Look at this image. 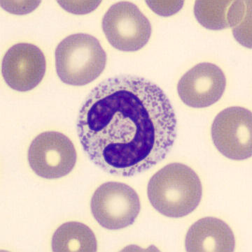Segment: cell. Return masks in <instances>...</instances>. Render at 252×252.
<instances>
[{
	"mask_svg": "<svg viewBox=\"0 0 252 252\" xmlns=\"http://www.w3.org/2000/svg\"><path fill=\"white\" fill-rule=\"evenodd\" d=\"M58 77L70 86H83L104 71L106 53L94 36L83 33L70 35L58 45L55 53Z\"/></svg>",
	"mask_w": 252,
	"mask_h": 252,
	"instance_id": "obj_3",
	"label": "cell"
},
{
	"mask_svg": "<svg viewBox=\"0 0 252 252\" xmlns=\"http://www.w3.org/2000/svg\"><path fill=\"white\" fill-rule=\"evenodd\" d=\"M233 1H196L194 14L201 26L208 30L229 28V9Z\"/></svg>",
	"mask_w": 252,
	"mask_h": 252,
	"instance_id": "obj_12",
	"label": "cell"
},
{
	"mask_svg": "<svg viewBox=\"0 0 252 252\" xmlns=\"http://www.w3.org/2000/svg\"><path fill=\"white\" fill-rule=\"evenodd\" d=\"M39 1H1L2 8L15 14H24L34 11L39 6Z\"/></svg>",
	"mask_w": 252,
	"mask_h": 252,
	"instance_id": "obj_15",
	"label": "cell"
},
{
	"mask_svg": "<svg viewBox=\"0 0 252 252\" xmlns=\"http://www.w3.org/2000/svg\"><path fill=\"white\" fill-rule=\"evenodd\" d=\"M226 79L223 71L212 63L196 65L181 78L179 96L187 106L202 108L212 106L223 96Z\"/></svg>",
	"mask_w": 252,
	"mask_h": 252,
	"instance_id": "obj_9",
	"label": "cell"
},
{
	"mask_svg": "<svg viewBox=\"0 0 252 252\" xmlns=\"http://www.w3.org/2000/svg\"><path fill=\"white\" fill-rule=\"evenodd\" d=\"M91 211L100 226L119 230L131 226L139 215V196L131 187L109 182L100 185L91 199Z\"/></svg>",
	"mask_w": 252,
	"mask_h": 252,
	"instance_id": "obj_4",
	"label": "cell"
},
{
	"mask_svg": "<svg viewBox=\"0 0 252 252\" xmlns=\"http://www.w3.org/2000/svg\"><path fill=\"white\" fill-rule=\"evenodd\" d=\"M148 6L162 16H173L182 8L183 1H146Z\"/></svg>",
	"mask_w": 252,
	"mask_h": 252,
	"instance_id": "obj_14",
	"label": "cell"
},
{
	"mask_svg": "<svg viewBox=\"0 0 252 252\" xmlns=\"http://www.w3.org/2000/svg\"><path fill=\"white\" fill-rule=\"evenodd\" d=\"M147 193L150 203L158 213L168 218H180L196 209L203 188L192 168L173 163L153 175L148 184Z\"/></svg>",
	"mask_w": 252,
	"mask_h": 252,
	"instance_id": "obj_2",
	"label": "cell"
},
{
	"mask_svg": "<svg viewBox=\"0 0 252 252\" xmlns=\"http://www.w3.org/2000/svg\"><path fill=\"white\" fill-rule=\"evenodd\" d=\"M46 63L43 52L31 43H20L3 58L1 73L6 84L18 92L30 91L42 81Z\"/></svg>",
	"mask_w": 252,
	"mask_h": 252,
	"instance_id": "obj_8",
	"label": "cell"
},
{
	"mask_svg": "<svg viewBox=\"0 0 252 252\" xmlns=\"http://www.w3.org/2000/svg\"><path fill=\"white\" fill-rule=\"evenodd\" d=\"M252 116L243 107H230L216 116L212 125V138L226 158L245 160L252 154Z\"/></svg>",
	"mask_w": 252,
	"mask_h": 252,
	"instance_id": "obj_7",
	"label": "cell"
},
{
	"mask_svg": "<svg viewBox=\"0 0 252 252\" xmlns=\"http://www.w3.org/2000/svg\"><path fill=\"white\" fill-rule=\"evenodd\" d=\"M76 126L92 162L125 177L164 159L177 136L174 108L164 92L152 82L131 76L109 78L92 90Z\"/></svg>",
	"mask_w": 252,
	"mask_h": 252,
	"instance_id": "obj_1",
	"label": "cell"
},
{
	"mask_svg": "<svg viewBox=\"0 0 252 252\" xmlns=\"http://www.w3.org/2000/svg\"><path fill=\"white\" fill-rule=\"evenodd\" d=\"M58 4L68 12L74 14H86L99 6L100 1H58Z\"/></svg>",
	"mask_w": 252,
	"mask_h": 252,
	"instance_id": "obj_13",
	"label": "cell"
},
{
	"mask_svg": "<svg viewBox=\"0 0 252 252\" xmlns=\"http://www.w3.org/2000/svg\"><path fill=\"white\" fill-rule=\"evenodd\" d=\"M72 142L63 133L46 131L32 141L28 162L38 176L53 180L63 178L72 171L76 162Z\"/></svg>",
	"mask_w": 252,
	"mask_h": 252,
	"instance_id": "obj_6",
	"label": "cell"
},
{
	"mask_svg": "<svg viewBox=\"0 0 252 252\" xmlns=\"http://www.w3.org/2000/svg\"><path fill=\"white\" fill-rule=\"evenodd\" d=\"M187 252H233L234 234L227 223L215 218L196 221L188 230L185 240Z\"/></svg>",
	"mask_w": 252,
	"mask_h": 252,
	"instance_id": "obj_10",
	"label": "cell"
},
{
	"mask_svg": "<svg viewBox=\"0 0 252 252\" xmlns=\"http://www.w3.org/2000/svg\"><path fill=\"white\" fill-rule=\"evenodd\" d=\"M53 252L97 251V240L93 231L84 223L70 221L62 224L53 235Z\"/></svg>",
	"mask_w": 252,
	"mask_h": 252,
	"instance_id": "obj_11",
	"label": "cell"
},
{
	"mask_svg": "<svg viewBox=\"0 0 252 252\" xmlns=\"http://www.w3.org/2000/svg\"><path fill=\"white\" fill-rule=\"evenodd\" d=\"M102 24L110 44L121 51L142 49L152 31L147 18L136 5L128 1L112 5L105 13Z\"/></svg>",
	"mask_w": 252,
	"mask_h": 252,
	"instance_id": "obj_5",
	"label": "cell"
}]
</instances>
